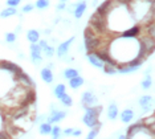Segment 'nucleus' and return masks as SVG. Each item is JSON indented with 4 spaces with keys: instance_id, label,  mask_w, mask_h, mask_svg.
<instances>
[{
    "instance_id": "9b49d317",
    "label": "nucleus",
    "mask_w": 155,
    "mask_h": 139,
    "mask_svg": "<svg viewBox=\"0 0 155 139\" xmlns=\"http://www.w3.org/2000/svg\"><path fill=\"white\" fill-rule=\"evenodd\" d=\"M41 78H43L47 84H52L54 77H53V73H52V70L49 69V68H44V69H41Z\"/></svg>"
},
{
    "instance_id": "20e7f679",
    "label": "nucleus",
    "mask_w": 155,
    "mask_h": 139,
    "mask_svg": "<svg viewBox=\"0 0 155 139\" xmlns=\"http://www.w3.org/2000/svg\"><path fill=\"white\" fill-rule=\"evenodd\" d=\"M0 69L3 70V72H7V73H9V74H12V76H15V74L17 73H20L21 72V68L20 66H17L16 64H13V62H9V61H0Z\"/></svg>"
},
{
    "instance_id": "a878e982",
    "label": "nucleus",
    "mask_w": 155,
    "mask_h": 139,
    "mask_svg": "<svg viewBox=\"0 0 155 139\" xmlns=\"http://www.w3.org/2000/svg\"><path fill=\"white\" fill-rule=\"evenodd\" d=\"M43 51L45 53V56H48V57H52V56L54 55V48H52V46H49V45L45 46Z\"/></svg>"
},
{
    "instance_id": "2eb2a0df",
    "label": "nucleus",
    "mask_w": 155,
    "mask_h": 139,
    "mask_svg": "<svg viewBox=\"0 0 155 139\" xmlns=\"http://www.w3.org/2000/svg\"><path fill=\"white\" fill-rule=\"evenodd\" d=\"M27 38H28V40H29L31 42H32V44H35V42H37L38 40H40V35H38L37 31L31 29V31L27 32Z\"/></svg>"
},
{
    "instance_id": "412c9836",
    "label": "nucleus",
    "mask_w": 155,
    "mask_h": 139,
    "mask_svg": "<svg viewBox=\"0 0 155 139\" xmlns=\"http://www.w3.org/2000/svg\"><path fill=\"white\" fill-rule=\"evenodd\" d=\"M51 131H52L51 123L45 122V123H43V124L40 126V133L43 134V135H49V134H51Z\"/></svg>"
},
{
    "instance_id": "4be33fe9",
    "label": "nucleus",
    "mask_w": 155,
    "mask_h": 139,
    "mask_svg": "<svg viewBox=\"0 0 155 139\" xmlns=\"http://www.w3.org/2000/svg\"><path fill=\"white\" fill-rule=\"evenodd\" d=\"M100 129H101V123H98L96 127H93V129L89 131V134H87L86 139H94L98 135V131H100Z\"/></svg>"
},
{
    "instance_id": "dca6fc26",
    "label": "nucleus",
    "mask_w": 155,
    "mask_h": 139,
    "mask_svg": "<svg viewBox=\"0 0 155 139\" xmlns=\"http://www.w3.org/2000/svg\"><path fill=\"white\" fill-rule=\"evenodd\" d=\"M82 84H84V78L80 77V76H76V77H73L69 80V85H70V88H73V89L80 88Z\"/></svg>"
},
{
    "instance_id": "393cba45",
    "label": "nucleus",
    "mask_w": 155,
    "mask_h": 139,
    "mask_svg": "<svg viewBox=\"0 0 155 139\" xmlns=\"http://www.w3.org/2000/svg\"><path fill=\"white\" fill-rule=\"evenodd\" d=\"M51 134H52V137H53V139H60V135H61V129H60L58 126L52 127Z\"/></svg>"
},
{
    "instance_id": "72a5a7b5",
    "label": "nucleus",
    "mask_w": 155,
    "mask_h": 139,
    "mask_svg": "<svg viewBox=\"0 0 155 139\" xmlns=\"http://www.w3.org/2000/svg\"><path fill=\"white\" fill-rule=\"evenodd\" d=\"M81 134H82V131L81 130H73V133H72V135H74V137H81Z\"/></svg>"
},
{
    "instance_id": "0eeeda50",
    "label": "nucleus",
    "mask_w": 155,
    "mask_h": 139,
    "mask_svg": "<svg viewBox=\"0 0 155 139\" xmlns=\"http://www.w3.org/2000/svg\"><path fill=\"white\" fill-rule=\"evenodd\" d=\"M74 41V37H70L69 40H66V41H64L62 44H60L58 45V48H57V56L61 58V57H64L66 53H68V51H69V46H70V44Z\"/></svg>"
},
{
    "instance_id": "7ed1b4c3",
    "label": "nucleus",
    "mask_w": 155,
    "mask_h": 139,
    "mask_svg": "<svg viewBox=\"0 0 155 139\" xmlns=\"http://www.w3.org/2000/svg\"><path fill=\"white\" fill-rule=\"evenodd\" d=\"M13 78H15L16 82L19 84L20 86H23V88H35V84H33L32 78L28 76L27 73H24L23 70H21L20 73L15 74V76H13Z\"/></svg>"
},
{
    "instance_id": "6e6552de",
    "label": "nucleus",
    "mask_w": 155,
    "mask_h": 139,
    "mask_svg": "<svg viewBox=\"0 0 155 139\" xmlns=\"http://www.w3.org/2000/svg\"><path fill=\"white\" fill-rule=\"evenodd\" d=\"M66 117V113L65 111H58V110H54L52 111V114L49 115V118L47 122L48 123H56V122H60L61 119H64Z\"/></svg>"
},
{
    "instance_id": "6ab92c4d",
    "label": "nucleus",
    "mask_w": 155,
    "mask_h": 139,
    "mask_svg": "<svg viewBox=\"0 0 155 139\" xmlns=\"http://www.w3.org/2000/svg\"><path fill=\"white\" fill-rule=\"evenodd\" d=\"M60 101H61V103L62 105H65V106H68V108H70V106L73 105V99H72V97H70V95H68L65 93V94H62L61 97L58 98Z\"/></svg>"
},
{
    "instance_id": "423d86ee",
    "label": "nucleus",
    "mask_w": 155,
    "mask_h": 139,
    "mask_svg": "<svg viewBox=\"0 0 155 139\" xmlns=\"http://www.w3.org/2000/svg\"><path fill=\"white\" fill-rule=\"evenodd\" d=\"M31 57H32L33 64H36V65L38 62H41V60H43V57H41V49L37 45V42L31 45Z\"/></svg>"
},
{
    "instance_id": "aec40b11",
    "label": "nucleus",
    "mask_w": 155,
    "mask_h": 139,
    "mask_svg": "<svg viewBox=\"0 0 155 139\" xmlns=\"http://www.w3.org/2000/svg\"><path fill=\"white\" fill-rule=\"evenodd\" d=\"M65 90H66V86H65V85H64V84H58L57 86L54 88V91H53V93H54L56 97L60 98L62 94H65Z\"/></svg>"
},
{
    "instance_id": "f704fd0d",
    "label": "nucleus",
    "mask_w": 155,
    "mask_h": 139,
    "mask_svg": "<svg viewBox=\"0 0 155 139\" xmlns=\"http://www.w3.org/2000/svg\"><path fill=\"white\" fill-rule=\"evenodd\" d=\"M57 9H58V11H61V9H65V3H62V2L60 3V4L57 5Z\"/></svg>"
},
{
    "instance_id": "5701e85b",
    "label": "nucleus",
    "mask_w": 155,
    "mask_h": 139,
    "mask_svg": "<svg viewBox=\"0 0 155 139\" xmlns=\"http://www.w3.org/2000/svg\"><path fill=\"white\" fill-rule=\"evenodd\" d=\"M78 76V72H77V69H72V68H69V69H66L64 72V77L68 78V80H70V78Z\"/></svg>"
},
{
    "instance_id": "39448f33",
    "label": "nucleus",
    "mask_w": 155,
    "mask_h": 139,
    "mask_svg": "<svg viewBox=\"0 0 155 139\" xmlns=\"http://www.w3.org/2000/svg\"><path fill=\"white\" fill-rule=\"evenodd\" d=\"M97 101H98L97 97L91 91H85L82 94V105L85 106V109L86 108H93V106H96Z\"/></svg>"
},
{
    "instance_id": "c9c22d12",
    "label": "nucleus",
    "mask_w": 155,
    "mask_h": 139,
    "mask_svg": "<svg viewBox=\"0 0 155 139\" xmlns=\"http://www.w3.org/2000/svg\"><path fill=\"white\" fill-rule=\"evenodd\" d=\"M118 139H129V138H127V135H121Z\"/></svg>"
},
{
    "instance_id": "4468645a",
    "label": "nucleus",
    "mask_w": 155,
    "mask_h": 139,
    "mask_svg": "<svg viewBox=\"0 0 155 139\" xmlns=\"http://www.w3.org/2000/svg\"><path fill=\"white\" fill-rule=\"evenodd\" d=\"M86 11V3H78V4L76 5V9H74V16L77 19H80V17H82L84 12Z\"/></svg>"
},
{
    "instance_id": "c756f323",
    "label": "nucleus",
    "mask_w": 155,
    "mask_h": 139,
    "mask_svg": "<svg viewBox=\"0 0 155 139\" xmlns=\"http://www.w3.org/2000/svg\"><path fill=\"white\" fill-rule=\"evenodd\" d=\"M35 8V5L32 4H27V5H24L23 7V12H31V11H33Z\"/></svg>"
},
{
    "instance_id": "473e14b6",
    "label": "nucleus",
    "mask_w": 155,
    "mask_h": 139,
    "mask_svg": "<svg viewBox=\"0 0 155 139\" xmlns=\"http://www.w3.org/2000/svg\"><path fill=\"white\" fill-rule=\"evenodd\" d=\"M72 133H73V129H65L64 130V135H65V137H69V135H72Z\"/></svg>"
},
{
    "instance_id": "9d476101",
    "label": "nucleus",
    "mask_w": 155,
    "mask_h": 139,
    "mask_svg": "<svg viewBox=\"0 0 155 139\" xmlns=\"http://www.w3.org/2000/svg\"><path fill=\"white\" fill-rule=\"evenodd\" d=\"M87 60H89V62L91 65H94L97 68H102V65H104V62L98 58V56L94 52H87Z\"/></svg>"
},
{
    "instance_id": "a211bd4d",
    "label": "nucleus",
    "mask_w": 155,
    "mask_h": 139,
    "mask_svg": "<svg viewBox=\"0 0 155 139\" xmlns=\"http://www.w3.org/2000/svg\"><path fill=\"white\" fill-rule=\"evenodd\" d=\"M102 70H104V73L110 74V76L117 73V68L114 65H111V64H104V65H102Z\"/></svg>"
},
{
    "instance_id": "e433bc0d",
    "label": "nucleus",
    "mask_w": 155,
    "mask_h": 139,
    "mask_svg": "<svg viewBox=\"0 0 155 139\" xmlns=\"http://www.w3.org/2000/svg\"><path fill=\"white\" fill-rule=\"evenodd\" d=\"M60 2H62V3H65V2H66V0H60Z\"/></svg>"
},
{
    "instance_id": "f8f14e48",
    "label": "nucleus",
    "mask_w": 155,
    "mask_h": 139,
    "mask_svg": "<svg viewBox=\"0 0 155 139\" xmlns=\"http://www.w3.org/2000/svg\"><path fill=\"white\" fill-rule=\"evenodd\" d=\"M134 118V111L131 109H125L121 113V121L123 123H129L131 122V119Z\"/></svg>"
},
{
    "instance_id": "7c9ffc66",
    "label": "nucleus",
    "mask_w": 155,
    "mask_h": 139,
    "mask_svg": "<svg viewBox=\"0 0 155 139\" xmlns=\"http://www.w3.org/2000/svg\"><path fill=\"white\" fill-rule=\"evenodd\" d=\"M37 42H38V44H37V45H38V46H40V49H41V51H43V49L45 48V46H47V45H48V44H47V41H45V40H38Z\"/></svg>"
},
{
    "instance_id": "bb28decb",
    "label": "nucleus",
    "mask_w": 155,
    "mask_h": 139,
    "mask_svg": "<svg viewBox=\"0 0 155 139\" xmlns=\"http://www.w3.org/2000/svg\"><path fill=\"white\" fill-rule=\"evenodd\" d=\"M15 40H16V35L15 33H9V32L8 33H5V41L7 42H13Z\"/></svg>"
},
{
    "instance_id": "f3484780",
    "label": "nucleus",
    "mask_w": 155,
    "mask_h": 139,
    "mask_svg": "<svg viewBox=\"0 0 155 139\" xmlns=\"http://www.w3.org/2000/svg\"><path fill=\"white\" fill-rule=\"evenodd\" d=\"M13 15H16V8H15V7H8V8H5V9L2 11V13H0V17H3V19H7V17L13 16Z\"/></svg>"
},
{
    "instance_id": "cd10ccee",
    "label": "nucleus",
    "mask_w": 155,
    "mask_h": 139,
    "mask_svg": "<svg viewBox=\"0 0 155 139\" xmlns=\"http://www.w3.org/2000/svg\"><path fill=\"white\" fill-rule=\"evenodd\" d=\"M151 86V78L150 77H147L146 80H143L142 81V88L144 89V90H147V89H149Z\"/></svg>"
},
{
    "instance_id": "c85d7f7f",
    "label": "nucleus",
    "mask_w": 155,
    "mask_h": 139,
    "mask_svg": "<svg viewBox=\"0 0 155 139\" xmlns=\"http://www.w3.org/2000/svg\"><path fill=\"white\" fill-rule=\"evenodd\" d=\"M20 2L21 0H7V4H8V7H16L20 4Z\"/></svg>"
},
{
    "instance_id": "ddd939ff",
    "label": "nucleus",
    "mask_w": 155,
    "mask_h": 139,
    "mask_svg": "<svg viewBox=\"0 0 155 139\" xmlns=\"http://www.w3.org/2000/svg\"><path fill=\"white\" fill-rule=\"evenodd\" d=\"M117 117H118V108H117V105H115V103H110V105H109V108H107V118L111 119V121H114V119H117Z\"/></svg>"
},
{
    "instance_id": "1a4fd4ad",
    "label": "nucleus",
    "mask_w": 155,
    "mask_h": 139,
    "mask_svg": "<svg viewBox=\"0 0 155 139\" xmlns=\"http://www.w3.org/2000/svg\"><path fill=\"white\" fill-rule=\"evenodd\" d=\"M153 105V97L151 95H143L139 98V106L143 109V111H149Z\"/></svg>"
},
{
    "instance_id": "b1692460",
    "label": "nucleus",
    "mask_w": 155,
    "mask_h": 139,
    "mask_svg": "<svg viewBox=\"0 0 155 139\" xmlns=\"http://www.w3.org/2000/svg\"><path fill=\"white\" fill-rule=\"evenodd\" d=\"M48 5H49V0H37L36 4H35V7L38 9H45L48 8Z\"/></svg>"
},
{
    "instance_id": "2f4dec72",
    "label": "nucleus",
    "mask_w": 155,
    "mask_h": 139,
    "mask_svg": "<svg viewBox=\"0 0 155 139\" xmlns=\"http://www.w3.org/2000/svg\"><path fill=\"white\" fill-rule=\"evenodd\" d=\"M0 139H11L9 138V135L5 133V131H2V133H0Z\"/></svg>"
},
{
    "instance_id": "f257e3e1",
    "label": "nucleus",
    "mask_w": 155,
    "mask_h": 139,
    "mask_svg": "<svg viewBox=\"0 0 155 139\" xmlns=\"http://www.w3.org/2000/svg\"><path fill=\"white\" fill-rule=\"evenodd\" d=\"M101 110L102 108L101 106H97V108H86V113H85V115H84V123L86 124L89 129H93V127H96L98 123V117H100V114H101Z\"/></svg>"
},
{
    "instance_id": "f03ea898",
    "label": "nucleus",
    "mask_w": 155,
    "mask_h": 139,
    "mask_svg": "<svg viewBox=\"0 0 155 139\" xmlns=\"http://www.w3.org/2000/svg\"><path fill=\"white\" fill-rule=\"evenodd\" d=\"M84 41H85V48L87 52H94L101 44L100 37H98L89 27L84 32Z\"/></svg>"
}]
</instances>
